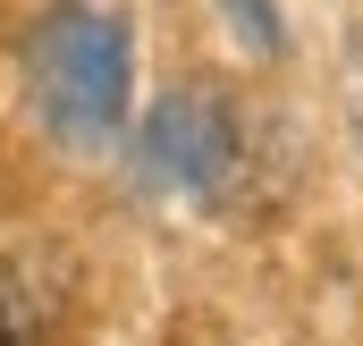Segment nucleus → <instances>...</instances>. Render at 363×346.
Wrapping results in <instances>:
<instances>
[{
  "instance_id": "3",
  "label": "nucleus",
  "mask_w": 363,
  "mask_h": 346,
  "mask_svg": "<svg viewBox=\"0 0 363 346\" xmlns=\"http://www.w3.org/2000/svg\"><path fill=\"white\" fill-rule=\"evenodd\" d=\"M43 321H51V304L34 296V279L17 262H0V346H43Z\"/></svg>"
},
{
  "instance_id": "1",
  "label": "nucleus",
  "mask_w": 363,
  "mask_h": 346,
  "mask_svg": "<svg viewBox=\"0 0 363 346\" xmlns=\"http://www.w3.org/2000/svg\"><path fill=\"white\" fill-rule=\"evenodd\" d=\"M26 77H34V110H43V127L60 144H77V152L118 144L127 93H135V26H127V9H110V0L51 9L34 26Z\"/></svg>"
},
{
  "instance_id": "4",
  "label": "nucleus",
  "mask_w": 363,
  "mask_h": 346,
  "mask_svg": "<svg viewBox=\"0 0 363 346\" xmlns=\"http://www.w3.org/2000/svg\"><path fill=\"white\" fill-rule=\"evenodd\" d=\"M220 9H228V26H237V34H245L254 51H271V43H279V26H271V0H220Z\"/></svg>"
},
{
  "instance_id": "2",
  "label": "nucleus",
  "mask_w": 363,
  "mask_h": 346,
  "mask_svg": "<svg viewBox=\"0 0 363 346\" xmlns=\"http://www.w3.org/2000/svg\"><path fill=\"white\" fill-rule=\"evenodd\" d=\"M144 144H152V169L178 177L186 194H203V203H228V186L245 169V127H237L211 93H169V101L152 110Z\"/></svg>"
},
{
  "instance_id": "5",
  "label": "nucleus",
  "mask_w": 363,
  "mask_h": 346,
  "mask_svg": "<svg viewBox=\"0 0 363 346\" xmlns=\"http://www.w3.org/2000/svg\"><path fill=\"white\" fill-rule=\"evenodd\" d=\"M347 118H355V152H363V51H355V68H347Z\"/></svg>"
}]
</instances>
